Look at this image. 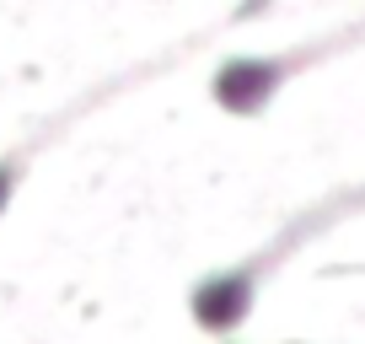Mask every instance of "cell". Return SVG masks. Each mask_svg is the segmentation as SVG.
Here are the masks:
<instances>
[{"mask_svg":"<svg viewBox=\"0 0 365 344\" xmlns=\"http://www.w3.org/2000/svg\"><path fill=\"white\" fill-rule=\"evenodd\" d=\"M274 81H279V65H263V59H231L215 76V97L231 113H252V108L269 103Z\"/></svg>","mask_w":365,"mask_h":344,"instance_id":"6da1fadb","label":"cell"},{"mask_svg":"<svg viewBox=\"0 0 365 344\" xmlns=\"http://www.w3.org/2000/svg\"><path fill=\"white\" fill-rule=\"evenodd\" d=\"M247 301H252L247 275H220V280H210V285L194 290V318L205 323V328L226 333V328H237V323L247 318Z\"/></svg>","mask_w":365,"mask_h":344,"instance_id":"7a4b0ae2","label":"cell"},{"mask_svg":"<svg viewBox=\"0 0 365 344\" xmlns=\"http://www.w3.org/2000/svg\"><path fill=\"white\" fill-rule=\"evenodd\" d=\"M6 199H11V167H0V210H6Z\"/></svg>","mask_w":365,"mask_h":344,"instance_id":"3957f363","label":"cell"}]
</instances>
